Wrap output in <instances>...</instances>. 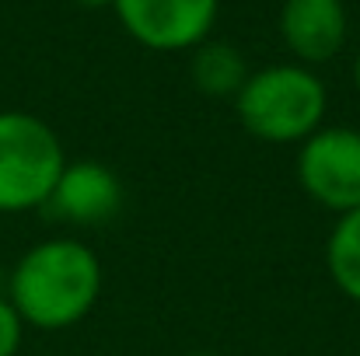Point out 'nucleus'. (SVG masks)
<instances>
[{"instance_id":"f257e3e1","label":"nucleus","mask_w":360,"mask_h":356,"mask_svg":"<svg viewBox=\"0 0 360 356\" xmlns=\"http://www.w3.org/2000/svg\"><path fill=\"white\" fill-rule=\"evenodd\" d=\"M102 286V258L84 241L46 237L14 262L4 297L14 304L25 329L63 332L95 311Z\"/></svg>"},{"instance_id":"f03ea898","label":"nucleus","mask_w":360,"mask_h":356,"mask_svg":"<svg viewBox=\"0 0 360 356\" xmlns=\"http://www.w3.org/2000/svg\"><path fill=\"white\" fill-rule=\"evenodd\" d=\"M329 91L311 67L273 63L252 70L235 95V112L248 136L276 147L304 143L326 126Z\"/></svg>"},{"instance_id":"7ed1b4c3","label":"nucleus","mask_w":360,"mask_h":356,"mask_svg":"<svg viewBox=\"0 0 360 356\" xmlns=\"http://www.w3.org/2000/svg\"><path fill=\"white\" fill-rule=\"evenodd\" d=\"M67 168V150L46 119L0 109V213L42 210Z\"/></svg>"},{"instance_id":"20e7f679","label":"nucleus","mask_w":360,"mask_h":356,"mask_svg":"<svg viewBox=\"0 0 360 356\" xmlns=\"http://www.w3.org/2000/svg\"><path fill=\"white\" fill-rule=\"evenodd\" d=\"M297 182L336 217L360 210V129L322 126L297 147Z\"/></svg>"},{"instance_id":"39448f33","label":"nucleus","mask_w":360,"mask_h":356,"mask_svg":"<svg viewBox=\"0 0 360 356\" xmlns=\"http://www.w3.org/2000/svg\"><path fill=\"white\" fill-rule=\"evenodd\" d=\"M122 32L150 53H193L210 39L221 0H112Z\"/></svg>"},{"instance_id":"423d86ee","label":"nucleus","mask_w":360,"mask_h":356,"mask_svg":"<svg viewBox=\"0 0 360 356\" xmlns=\"http://www.w3.org/2000/svg\"><path fill=\"white\" fill-rule=\"evenodd\" d=\"M60 224L98 228L116 220L122 210V182L102 161H67L49 203L42 206Z\"/></svg>"},{"instance_id":"0eeeda50","label":"nucleus","mask_w":360,"mask_h":356,"mask_svg":"<svg viewBox=\"0 0 360 356\" xmlns=\"http://www.w3.org/2000/svg\"><path fill=\"white\" fill-rule=\"evenodd\" d=\"M280 35L294 63L301 67L329 63L347 46V4L343 0H283Z\"/></svg>"},{"instance_id":"6e6552de","label":"nucleus","mask_w":360,"mask_h":356,"mask_svg":"<svg viewBox=\"0 0 360 356\" xmlns=\"http://www.w3.org/2000/svg\"><path fill=\"white\" fill-rule=\"evenodd\" d=\"M248 60L238 46L221 42V39H207L193 49L189 56V77L196 84L200 95L207 98H231L241 91V84L248 81Z\"/></svg>"},{"instance_id":"1a4fd4ad","label":"nucleus","mask_w":360,"mask_h":356,"mask_svg":"<svg viewBox=\"0 0 360 356\" xmlns=\"http://www.w3.org/2000/svg\"><path fill=\"white\" fill-rule=\"evenodd\" d=\"M326 269L343 297L360 304V210H350L336 220L326 241Z\"/></svg>"},{"instance_id":"9d476101","label":"nucleus","mask_w":360,"mask_h":356,"mask_svg":"<svg viewBox=\"0 0 360 356\" xmlns=\"http://www.w3.org/2000/svg\"><path fill=\"white\" fill-rule=\"evenodd\" d=\"M21 339H25V322L18 318L14 304L0 297V356H18Z\"/></svg>"},{"instance_id":"9b49d317","label":"nucleus","mask_w":360,"mask_h":356,"mask_svg":"<svg viewBox=\"0 0 360 356\" xmlns=\"http://www.w3.org/2000/svg\"><path fill=\"white\" fill-rule=\"evenodd\" d=\"M74 4H81V7H112V0H74Z\"/></svg>"},{"instance_id":"f8f14e48","label":"nucleus","mask_w":360,"mask_h":356,"mask_svg":"<svg viewBox=\"0 0 360 356\" xmlns=\"http://www.w3.org/2000/svg\"><path fill=\"white\" fill-rule=\"evenodd\" d=\"M354 88H357V95H360V49H357V60H354Z\"/></svg>"},{"instance_id":"ddd939ff","label":"nucleus","mask_w":360,"mask_h":356,"mask_svg":"<svg viewBox=\"0 0 360 356\" xmlns=\"http://www.w3.org/2000/svg\"><path fill=\"white\" fill-rule=\"evenodd\" d=\"M186 356H217V353H186Z\"/></svg>"}]
</instances>
